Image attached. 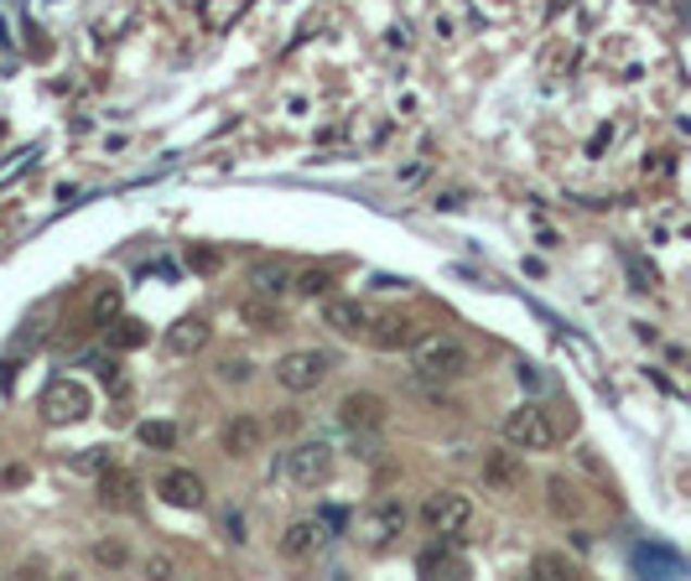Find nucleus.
Instances as JSON below:
<instances>
[{
    "mask_svg": "<svg viewBox=\"0 0 691 581\" xmlns=\"http://www.w3.org/2000/svg\"><path fill=\"white\" fill-rule=\"evenodd\" d=\"M405 353H411V369L422 379H457V374H468V349L457 343L453 332H416V343Z\"/></svg>",
    "mask_w": 691,
    "mask_h": 581,
    "instance_id": "f257e3e1",
    "label": "nucleus"
},
{
    "mask_svg": "<svg viewBox=\"0 0 691 581\" xmlns=\"http://www.w3.org/2000/svg\"><path fill=\"white\" fill-rule=\"evenodd\" d=\"M276 478L291 483V489H323L334 478V446L328 442H302L287 446L281 463H276Z\"/></svg>",
    "mask_w": 691,
    "mask_h": 581,
    "instance_id": "f03ea898",
    "label": "nucleus"
},
{
    "mask_svg": "<svg viewBox=\"0 0 691 581\" xmlns=\"http://www.w3.org/2000/svg\"><path fill=\"white\" fill-rule=\"evenodd\" d=\"M334 369H338V353L297 349L276 364V379H281V390H291V395H307V390H317V384H328V374Z\"/></svg>",
    "mask_w": 691,
    "mask_h": 581,
    "instance_id": "7ed1b4c3",
    "label": "nucleus"
},
{
    "mask_svg": "<svg viewBox=\"0 0 691 581\" xmlns=\"http://www.w3.org/2000/svg\"><path fill=\"white\" fill-rule=\"evenodd\" d=\"M504 442L520 446V452H551V446L562 442V431H556L551 411H541V405H520V411L504 416Z\"/></svg>",
    "mask_w": 691,
    "mask_h": 581,
    "instance_id": "20e7f679",
    "label": "nucleus"
},
{
    "mask_svg": "<svg viewBox=\"0 0 691 581\" xmlns=\"http://www.w3.org/2000/svg\"><path fill=\"white\" fill-rule=\"evenodd\" d=\"M468 519H474V498L457 493V489H437V493H427V504H422V525H427L431 535H463Z\"/></svg>",
    "mask_w": 691,
    "mask_h": 581,
    "instance_id": "39448f33",
    "label": "nucleus"
},
{
    "mask_svg": "<svg viewBox=\"0 0 691 581\" xmlns=\"http://www.w3.org/2000/svg\"><path fill=\"white\" fill-rule=\"evenodd\" d=\"M89 411H95V395L78 379H52L48 390H42V420L48 426H73V420H84Z\"/></svg>",
    "mask_w": 691,
    "mask_h": 581,
    "instance_id": "423d86ee",
    "label": "nucleus"
},
{
    "mask_svg": "<svg viewBox=\"0 0 691 581\" xmlns=\"http://www.w3.org/2000/svg\"><path fill=\"white\" fill-rule=\"evenodd\" d=\"M405 525H411V514H405V504H375V509L359 519V540H364V551H390L395 540L405 535Z\"/></svg>",
    "mask_w": 691,
    "mask_h": 581,
    "instance_id": "0eeeda50",
    "label": "nucleus"
},
{
    "mask_svg": "<svg viewBox=\"0 0 691 581\" xmlns=\"http://www.w3.org/2000/svg\"><path fill=\"white\" fill-rule=\"evenodd\" d=\"M156 493H162V504H172V509H203V498H209L203 478L192 467H167L156 478Z\"/></svg>",
    "mask_w": 691,
    "mask_h": 581,
    "instance_id": "6e6552de",
    "label": "nucleus"
},
{
    "mask_svg": "<svg viewBox=\"0 0 691 581\" xmlns=\"http://www.w3.org/2000/svg\"><path fill=\"white\" fill-rule=\"evenodd\" d=\"M323 545H328V519H297V525H287V535H281V556L312 560Z\"/></svg>",
    "mask_w": 691,
    "mask_h": 581,
    "instance_id": "1a4fd4ad",
    "label": "nucleus"
},
{
    "mask_svg": "<svg viewBox=\"0 0 691 581\" xmlns=\"http://www.w3.org/2000/svg\"><path fill=\"white\" fill-rule=\"evenodd\" d=\"M214 338V323L209 317H198V312H188V317H177V323L167 327V353H177V358H192V353H203V343Z\"/></svg>",
    "mask_w": 691,
    "mask_h": 581,
    "instance_id": "9d476101",
    "label": "nucleus"
},
{
    "mask_svg": "<svg viewBox=\"0 0 691 581\" xmlns=\"http://www.w3.org/2000/svg\"><path fill=\"white\" fill-rule=\"evenodd\" d=\"M338 420H343L349 431H380L385 426V400L369 395V390H354V395L338 400Z\"/></svg>",
    "mask_w": 691,
    "mask_h": 581,
    "instance_id": "9b49d317",
    "label": "nucleus"
},
{
    "mask_svg": "<svg viewBox=\"0 0 691 581\" xmlns=\"http://www.w3.org/2000/svg\"><path fill=\"white\" fill-rule=\"evenodd\" d=\"M141 483H136V472L130 467H104L99 472V504L104 509H141Z\"/></svg>",
    "mask_w": 691,
    "mask_h": 581,
    "instance_id": "f8f14e48",
    "label": "nucleus"
},
{
    "mask_svg": "<svg viewBox=\"0 0 691 581\" xmlns=\"http://www.w3.org/2000/svg\"><path fill=\"white\" fill-rule=\"evenodd\" d=\"M369 343L375 349H385V353H395V349H411L416 343V323L405 317V312H385V317H369Z\"/></svg>",
    "mask_w": 691,
    "mask_h": 581,
    "instance_id": "ddd939ff",
    "label": "nucleus"
},
{
    "mask_svg": "<svg viewBox=\"0 0 691 581\" xmlns=\"http://www.w3.org/2000/svg\"><path fill=\"white\" fill-rule=\"evenodd\" d=\"M323 323L334 327L338 338H364L369 317H364V306L354 296H323Z\"/></svg>",
    "mask_w": 691,
    "mask_h": 581,
    "instance_id": "4468645a",
    "label": "nucleus"
},
{
    "mask_svg": "<svg viewBox=\"0 0 691 581\" xmlns=\"http://www.w3.org/2000/svg\"><path fill=\"white\" fill-rule=\"evenodd\" d=\"M416 571H422V577H463L468 566L453 556V535H437V545H427V551L416 556Z\"/></svg>",
    "mask_w": 691,
    "mask_h": 581,
    "instance_id": "2eb2a0df",
    "label": "nucleus"
},
{
    "mask_svg": "<svg viewBox=\"0 0 691 581\" xmlns=\"http://www.w3.org/2000/svg\"><path fill=\"white\" fill-rule=\"evenodd\" d=\"M265 442V426L255 416H229V426H224V452L229 457H244V452H261Z\"/></svg>",
    "mask_w": 691,
    "mask_h": 581,
    "instance_id": "dca6fc26",
    "label": "nucleus"
},
{
    "mask_svg": "<svg viewBox=\"0 0 691 581\" xmlns=\"http://www.w3.org/2000/svg\"><path fill=\"white\" fill-rule=\"evenodd\" d=\"M250 280H255V291H261V296H287L291 270L281 265V260H261V265L250 270Z\"/></svg>",
    "mask_w": 691,
    "mask_h": 581,
    "instance_id": "f3484780",
    "label": "nucleus"
},
{
    "mask_svg": "<svg viewBox=\"0 0 691 581\" xmlns=\"http://www.w3.org/2000/svg\"><path fill=\"white\" fill-rule=\"evenodd\" d=\"M546 504L562 514V519H577V514H582V493H577L567 478H551V483H546Z\"/></svg>",
    "mask_w": 691,
    "mask_h": 581,
    "instance_id": "a211bd4d",
    "label": "nucleus"
},
{
    "mask_svg": "<svg viewBox=\"0 0 691 581\" xmlns=\"http://www.w3.org/2000/svg\"><path fill=\"white\" fill-rule=\"evenodd\" d=\"M483 478H489V483H494V489H515V483H520V463H515V457H510V452H494V457H489V463H483Z\"/></svg>",
    "mask_w": 691,
    "mask_h": 581,
    "instance_id": "6ab92c4d",
    "label": "nucleus"
},
{
    "mask_svg": "<svg viewBox=\"0 0 691 581\" xmlns=\"http://www.w3.org/2000/svg\"><path fill=\"white\" fill-rule=\"evenodd\" d=\"M120 317V286H99L95 296H89V323L110 327Z\"/></svg>",
    "mask_w": 691,
    "mask_h": 581,
    "instance_id": "aec40b11",
    "label": "nucleus"
},
{
    "mask_svg": "<svg viewBox=\"0 0 691 581\" xmlns=\"http://www.w3.org/2000/svg\"><path fill=\"white\" fill-rule=\"evenodd\" d=\"M146 338H151V332H146V323H136V317H115V323H110V343H115V349H141Z\"/></svg>",
    "mask_w": 691,
    "mask_h": 581,
    "instance_id": "412c9836",
    "label": "nucleus"
},
{
    "mask_svg": "<svg viewBox=\"0 0 691 581\" xmlns=\"http://www.w3.org/2000/svg\"><path fill=\"white\" fill-rule=\"evenodd\" d=\"M239 317H244V323H255L261 332H271V327H281V312L271 306V296H255V302H244V306H239Z\"/></svg>",
    "mask_w": 691,
    "mask_h": 581,
    "instance_id": "4be33fe9",
    "label": "nucleus"
},
{
    "mask_svg": "<svg viewBox=\"0 0 691 581\" xmlns=\"http://www.w3.org/2000/svg\"><path fill=\"white\" fill-rule=\"evenodd\" d=\"M530 577H546V581H567L577 577V566L567 556H536L530 560Z\"/></svg>",
    "mask_w": 691,
    "mask_h": 581,
    "instance_id": "5701e85b",
    "label": "nucleus"
},
{
    "mask_svg": "<svg viewBox=\"0 0 691 581\" xmlns=\"http://www.w3.org/2000/svg\"><path fill=\"white\" fill-rule=\"evenodd\" d=\"M635 566H640V571H670V577H681V571H687V566H681V556H666V551H650V545H644L640 556H635Z\"/></svg>",
    "mask_w": 691,
    "mask_h": 581,
    "instance_id": "b1692460",
    "label": "nucleus"
},
{
    "mask_svg": "<svg viewBox=\"0 0 691 581\" xmlns=\"http://www.w3.org/2000/svg\"><path fill=\"white\" fill-rule=\"evenodd\" d=\"M328 286H334V276H328V270H317V265L297 276V291H302V296H328Z\"/></svg>",
    "mask_w": 691,
    "mask_h": 581,
    "instance_id": "393cba45",
    "label": "nucleus"
},
{
    "mask_svg": "<svg viewBox=\"0 0 691 581\" xmlns=\"http://www.w3.org/2000/svg\"><path fill=\"white\" fill-rule=\"evenodd\" d=\"M141 442H146V446H162V452H167V446L177 442V426H167V420H146V426H141Z\"/></svg>",
    "mask_w": 691,
    "mask_h": 581,
    "instance_id": "a878e982",
    "label": "nucleus"
},
{
    "mask_svg": "<svg viewBox=\"0 0 691 581\" xmlns=\"http://www.w3.org/2000/svg\"><path fill=\"white\" fill-rule=\"evenodd\" d=\"M250 358H224V364H218V379H224V384H239V379H250Z\"/></svg>",
    "mask_w": 691,
    "mask_h": 581,
    "instance_id": "bb28decb",
    "label": "nucleus"
},
{
    "mask_svg": "<svg viewBox=\"0 0 691 581\" xmlns=\"http://www.w3.org/2000/svg\"><path fill=\"white\" fill-rule=\"evenodd\" d=\"M95 556H99V566H125V560H130V551H125V545H115V540H99Z\"/></svg>",
    "mask_w": 691,
    "mask_h": 581,
    "instance_id": "cd10ccee",
    "label": "nucleus"
},
{
    "mask_svg": "<svg viewBox=\"0 0 691 581\" xmlns=\"http://www.w3.org/2000/svg\"><path fill=\"white\" fill-rule=\"evenodd\" d=\"M73 467H78V472H104V467H110V452H104V446H95V452L73 457Z\"/></svg>",
    "mask_w": 691,
    "mask_h": 581,
    "instance_id": "c85d7f7f",
    "label": "nucleus"
},
{
    "mask_svg": "<svg viewBox=\"0 0 691 581\" xmlns=\"http://www.w3.org/2000/svg\"><path fill=\"white\" fill-rule=\"evenodd\" d=\"M188 265L192 270H218V255L214 250H188Z\"/></svg>",
    "mask_w": 691,
    "mask_h": 581,
    "instance_id": "c756f323",
    "label": "nucleus"
},
{
    "mask_svg": "<svg viewBox=\"0 0 691 581\" xmlns=\"http://www.w3.org/2000/svg\"><path fill=\"white\" fill-rule=\"evenodd\" d=\"M146 571H151V577H167L172 560H167V556H151V560H146Z\"/></svg>",
    "mask_w": 691,
    "mask_h": 581,
    "instance_id": "7c9ffc66",
    "label": "nucleus"
}]
</instances>
